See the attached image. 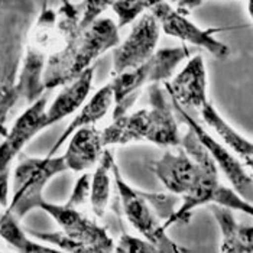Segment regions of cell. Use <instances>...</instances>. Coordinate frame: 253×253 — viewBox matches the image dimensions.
I'll use <instances>...</instances> for the list:
<instances>
[{"label": "cell", "instance_id": "obj_1", "mask_svg": "<svg viewBox=\"0 0 253 253\" xmlns=\"http://www.w3.org/2000/svg\"><path fill=\"white\" fill-rule=\"evenodd\" d=\"M81 4L62 0L55 10L45 0L37 20L31 25L20 64L16 96L31 104L45 93L42 76L48 59L80 31Z\"/></svg>", "mask_w": 253, "mask_h": 253}, {"label": "cell", "instance_id": "obj_2", "mask_svg": "<svg viewBox=\"0 0 253 253\" xmlns=\"http://www.w3.org/2000/svg\"><path fill=\"white\" fill-rule=\"evenodd\" d=\"M148 97L149 109L113 117V122L101 130L106 148L143 140L162 148L181 145L182 135L179 133L175 110L167 90L159 84H151L148 87Z\"/></svg>", "mask_w": 253, "mask_h": 253}, {"label": "cell", "instance_id": "obj_3", "mask_svg": "<svg viewBox=\"0 0 253 253\" xmlns=\"http://www.w3.org/2000/svg\"><path fill=\"white\" fill-rule=\"evenodd\" d=\"M119 42V26L110 18H98L87 28L80 29L48 59L42 76L45 91L74 81Z\"/></svg>", "mask_w": 253, "mask_h": 253}, {"label": "cell", "instance_id": "obj_4", "mask_svg": "<svg viewBox=\"0 0 253 253\" xmlns=\"http://www.w3.org/2000/svg\"><path fill=\"white\" fill-rule=\"evenodd\" d=\"M39 209L49 214L59 226L61 232L41 233L28 230L37 240L52 245L62 252L71 253H109L115 252V242L107 230L80 209L67 204L42 201Z\"/></svg>", "mask_w": 253, "mask_h": 253}, {"label": "cell", "instance_id": "obj_5", "mask_svg": "<svg viewBox=\"0 0 253 253\" xmlns=\"http://www.w3.org/2000/svg\"><path fill=\"white\" fill-rule=\"evenodd\" d=\"M190 55L191 51L187 45L158 49L151 58L136 68L113 76L110 81L115 94L113 117L127 113L146 85L149 87L151 84L168 81L174 76L176 67L190 58Z\"/></svg>", "mask_w": 253, "mask_h": 253}, {"label": "cell", "instance_id": "obj_6", "mask_svg": "<svg viewBox=\"0 0 253 253\" xmlns=\"http://www.w3.org/2000/svg\"><path fill=\"white\" fill-rule=\"evenodd\" d=\"M28 19V18H26ZM13 12L3 10L0 3V135L7 129L4 120L10 109L19 101L16 96V83L23 58L26 35L31 25Z\"/></svg>", "mask_w": 253, "mask_h": 253}, {"label": "cell", "instance_id": "obj_7", "mask_svg": "<svg viewBox=\"0 0 253 253\" xmlns=\"http://www.w3.org/2000/svg\"><path fill=\"white\" fill-rule=\"evenodd\" d=\"M65 171L68 168L62 155L22 158L13 171L12 195L9 197L7 209L19 220L39 209L46 184Z\"/></svg>", "mask_w": 253, "mask_h": 253}, {"label": "cell", "instance_id": "obj_8", "mask_svg": "<svg viewBox=\"0 0 253 253\" xmlns=\"http://www.w3.org/2000/svg\"><path fill=\"white\" fill-rule=\"evenodd\" d=\"M113 179L116 184L117 191L120 195L123 213L127 221L137 233L142 234L146 240H149L158 252L162 253H181L187 252V249L181 248L167 234L162 220L158 217L156 211L145 198L143 193L130 187L123 175L119 171V167L115 162L113 165Z\"/></svg>", "mask_w": 253, "mask_h": 253}, {"label": "cell", "instance_id": "obj_9", "mask_svg": "<svg viewBox=\"0 0 253 253\" xmlns=\"http://www.w3.org/2000/svg\"><path fill=\"white\" fill-rule=\"evenodd\" d=\"M46 97L38 98L31 103L28 109L20 115L13 126L3 136L0 143V206L7 207L10 194V175L16 158L23 148L41 133L48 129L45 123Z\"/></svg>", "mask_w": 253, "mask_h": 253}, {"label": "cell", "instance_id": "obj_10", "mask_svg": "<svg viewBox=\"0 0 253 253\" xmlns=\"http://www.w3.org/2000/svg\"><path fill=\"white\" fill-rule=\"evenodd\" d=\"M171 103H172L176 116L179 117L188 127H191L194 130L200 142L206 146L209 154L214 159L218 171H221L223 175L226 176L227 181L230 182L232 188L243 200L253 204V176L248 171V168L240 162V159L234 155L224 143L215 140L214 137L197 122V119L188 113V110L181 107L174 100H171Z\"/></svg>", "mask_w": 253, "mask_h": 253}, {"label": "cell", "instance_id": "obj_11", "mask_svg": "<svg viewBox=\"0 0 253 253\" xmlns=\"http://www.w3.org/2000/svg\"><path fill=\"white\" fill-rule=\"evenodd\" d=\"M151 13L158 20L161 29L185 43L206 49L217 59H226L230 55V48L224 42L215 38V34L226 31L224 28H209L203 29L187 18V15L174 9L168 1L158 3L151 9Z\"/></svg>", "mask_w": 253, "mask_h": 253}, {"label": "cell", "instance_id": "obj_12", "mask_svg": "<svg viewBox=\"0 0 253 253\" xmlns=\"http://www.w3.org/2000/svg\"><path fill=\"white\" fill-rule=\"evenodd\" d=\"M159 37L161 26L154 13H142L127 38L115 46L112 74L117 76L127 70L136 68L151 58L156 51Z\"/></svg>", "mask_w": 253, "mask_h": 253}, {"label": "cell", "instance_id": "obj_13", "mask_svg": "<svg viewBox=\"0 0 253 253\" xmlns=\"http://www.w3.org/2000/svg\"><path fill=\"white\" fill-rule=\"evenodd\" d=\"M165 90L171 100L178 103L185 110H198L200 106L209 100L207 96V71L201 55L188 59L185 67L172 78L165 83Z\"/></svg>", "mask_w": 253, "mask_h": 253}, {"label": "cell", "instance_id": "obj_14", "mask_svg": "<svg viewBox=\"0 0 253 253\" xmlns=\"http://www.w3.org/2000/svg\"><path fill=\"white\" fill-rule=\"evenodd\" d=\"M104 149L101 132L93 125L78 129L70 136L67 151L62 156L68 171L84 172L97 165Z\"/></svg>", "mask_w": 253, "mask_h": 253}, {"label": "cell", "instance_id": "obj_15", "mask_svg": "<svg viewBox=\"0 0 253 253\" xmlns=\"http://www.w3.org/2000/svg\"><path fill=\"white\" fill-rule=\"evenodd\" d=\"M93 78H94V68L90 67L74 81L62 85V90L57 94V97L54 98L51 106H46V110H45L46 127L76 113L85 103V100L91 91Z\"/></svg>", "mask_w": 253, "mask_h": 253}, {"label": "cell", "instance_id": "obj_16", "mask_svg": "<svg viewBox=\"0 0 253 253\" xmlns=\"http://www.w3.org/2000/svg\"><path fill=\"white\" fill-rule=\"evenodd\" d=\"M197 112L203 117L204 123L211 127L223 143L240 159V162L253 172V140L243 136L229 122H226L210 100H206Z\"/></svg>", "mask_w": 253, "mask_h": 253}, {"label": "cell", "instance_id": "obj_17", "mask_svg": "<svg viewBox=\"0 0 253 253\" xmlns=\"http://www.w3.org/2000/svg\"><path fill=\"white\" fill-rule=\"evenodd\" d=\"M113 104H115V94H113L112 84L109 83V84L103 85L100 90H97L90 97V100H87L81 106V110L70 122V125L67 126V129L61 133L58 140L49 149L48 155H57V152L62 148V145L65 143V140H68L70 136L76 130L81 129V127H85V126L96 125L98 120H101L103 117L110 112V109L113 107Z\"/></svg>", "mask_w": 253, "mask_h": 253}, {"label": "cell", "instance_id": "obj_18", "mask_svg": "<svg viewBox=\"0 0 253 253\" xmlns=\"http://www.w3.org/2000/svg\"><path fill=\"white\" fill-rule=\"evenodd\" d=\"M221 232L223 253H253V226L237 223L230 209L209 204Z\"/></svg>", "mask_w": 253, "mask_h": 253}, {"label": "cell", "instance_id": "obj_19", "mask_svg": "<svg viewBox=\"0 0 253 253\" xmlns=\"http://www.w3.org/2000/svg\"><path fill=\"white\" fill-rule=\"evenodd\" d=\"M0 237L13 249L23 253H51L57 252L55 248H49L41 242L32 240L31 234L22 229L19 218L7 207L0 206Z\"/></svg>", "mask_w": 253, "mask_h": 253}, {"label": "cell", "instance_id": "obj_20", "mask_svg": "<svg viewBox=\"0 0 253 253\" xmlns=\"http://www.w3.org/2000/svg\"><path fill=\"white\" fill-rule=\"evenodd\" d=\"M113 165L115 156L109 151L104 149L103 155L97 162V168L94 174H91V184H90V206L93 213L97 217H103L107 206L110 203V185L113 178Z\"/></svg>", "mask_w": 253, "mask_h": 253}, {"label": "cell", "instance_id": "obj_21", "mask_svg": "<svg viewBox=\"0 0 253 253\" xmlns=\"http://www.w3.org/2000/svg\"><path fill=\"white\" fill-rule=\"evenodd\" d=\"M113 12L117 16V26H127L143 13L142 0H117L113 4Z\"/></svg>", "mask_w": 253, "mask_h": 253}, {"label": "cell", "instance_id": "obj_22", "mask_svg": "<svg viewBox=\"0 0 253 253\" xmlns=\"http://www.w3.org/2000/svg\"><path fill=\"white\" fill-rule=\"evenodd\" d=\"M117 0H84L81 3V20L80 29L87 28L90 23L101 18V15L109 9L113 7Z\"/></svg>", "mask_w": 253, "mask_h": 253}, {"label": "cell", "instance_id": "obj_23", "mask_svg": "<svg viewBox=\"0 0 253 253\" xmlns=\"http://www.w3.org/2000/svg\"><path fill=\"white\" fill-rule=\"evenodd\" d=\"M115 252L123 253H156L155 246L145 237H135L132 234L123 233L115 243Z\"/></svg>", "mask_w": 253, "mask_h": 253}, {"label": "cell", "instance_id": "obj_24", "mask_svg": "<svg viewBox=\"0 0 253 253\" xmlns=\"http://www.w3.org/2000/svg\"><path fill=\"white\" fill-rule=\"evenodd\" d=\"M90 184H91V174L84 172L76 181L74 188L65 204L74 209H81L83 206H85L90 198Z\"/></svg>", "mask_w": 253, "mask_h": 253}, {"label": "cell", "instance_id": "obj_25", "mask_svg": "<svg viewBox=\"0 0 253 253\" xmlns=\"http://www.w3.org/2000/svg\"><path fill=\"white\" fill-rule=\"evenodd\" d=\"M207 0H176V10H179L184 15H188L194 9L200 7Z\"/></svg>", "mask_w": 253, "mask_h": 253}, {"label": "cell", "instance_id": "obj_26", "mask_svg": "<svg viewBox=\"0 0 253 253\" xmlns=\"http://www.w3.org/2000/svg\"><path fill=\"white\" fill-rule=\"evenodd\" d=\"M248 13L253 20V0H248Z\"/></svg>", "mask_w": 253, "mask_h": 253}]
</instances>
